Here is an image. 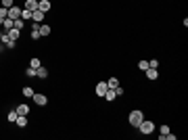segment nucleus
I'll return each instance as SVG.
<instances>
[{"label": "nucleus", "instance_id": "19", "mask_svg": "<svg viewBox=\"0 0 188 140\" xmlns=\"http://www.w3.org/2000/svg\"><path fill=\"white\" fill-rule=\"evenodd\" d=\"M40 65H42V63H40V59H38V57H34L32 61H29V67H34V69H38Z\"/></svg>", "mask_w": 188, "mask_h": 140}, {"label": "nucleus", "instance_id": "21", "mask_svg": "<svg viewBox=\"0 0 188 140\" xmlns=\"http://www.w3.org/2000/svg\"><path fill=\"white\" fill-rule=\"evenodd\" d=\"M23 25H25V21L21 19V17H19V19H15V27H17V29H23Z\"/></svg>", "mask_w": 188, "mask_h": 140}, {"label": "nucleus", "instance_id": "8", "mask_svg": "<svg viewBox=\"0 0 188 140\" xmlns=\"http://www.w3.org/2000/svg\"><path fill=\"white\" fill-rule=\"evenodd\" d=\"M23 9H25V11H32V13H34L36 9H38V0H25Z\"/></svg>", "mask_w": 188, "mask_h": 140}, {"label": "nucleus", "instance_id": "1", "mask_svg": "<svg viewBox=\"0 0 188 140\" xmlns=\"http://www.w3.org/2000/svg\"><path fill=\"white\" fill-rule=\"evenodd\" d=\"M144 119V113H142L140 109H136V111H132L128 117V121H130V126H134V128H138L140 126V121Z\"/></svg>", "mask_w": 188, "mask_h": 140}, {"label": "nucleus", "instance_id": "2", "mask_svg": "<svg viewBox=\"0 0 188 140\" xmlns=\"http://www.w3.org/2000/svg\"><path fill=\"white\" fill-rule=\"evenodd\" d=\"M138 130H140V134H153L155 123L151 121V119H142V121H140V126H138Z\"/></svg>", "mask_w": 188, "mask_h": 140}, {"label": "nucleus", "instance_id": "25", "mask_svg": "<svg viewBox=\"0 0 188 140\" xmlns=\"http://www.w3.org/2000/svg\"><path fill=\"white\" fill-rule=\"evenodd\" d=\"M6 119H9V121H13V123H15V121H17V111H11V113H9V117H6Z\"/></svg>", "mask_w": 188, "mask_h": 140}, {"label": "nucleus", "instance_id": "20", "mask_svg": "<svg viewBox=\"0 0 188 140\" xmlns=\"http://www.w3.org/2000/svg\"><path fill=\"white\" fill-rule=\"evenodd\" d=\"M107 86H109V88H117V86H119V80H117V78H111V80L107 82Z\"/></svg>", "mask_w": 188, "mask_h": 140}, {"label": "nucleus", "instance_id": "24", "mask_svg": "<svg viewBox=\"0 0 188 140\" xmlns=\"http://www.w3.org/2000/svg\"><path fill=\"white\" fill-rule=\"evenodd\" d=\"M25 75H27V78H34V75H36V69H34V67H27V69H25Z\"/></svg>", "mask_w": 188, "mask_h": 140}, {"label": "nucleus", "instance_id": "27", "mask_svg": "<svg viewBox=\"0 0 188 140\" xmlns=\"http://www.w3.org/2000/svg\"><path fill=\"white\" fill-rule=\"evenodd\" d=\"M113 90H115V96H123V92H126V90H123L121 86H117V88H113Z\"/></svg>", "mask_w": 188, "mask_h": 140}, {"label": "nucleus", "instance_id": "9", "mask_svg": "<svg viewBox=\"0 0 188 140\" xmlns=\"http://www.w3.org/2000/svg\"><path fill=\"white\" fill-rule=\"evenodd\" d=\"M38 9L42 13H48L50 11V0H38Z\"/></svg>", "mask_w": 188, "mask_h": 140}, {"label": "nucleus", "instance_id": "11", "mask_svg": "<svg viewBox=\"0 0 188 140\" xmlns=\"http://www.w3.org/2000/svg\"><path fill=\"white\" fill-rule=\"evenodd\" d=\"M144 73H146V80H149V82H153V80H157V78H159L157 69H153V67H149V69L144 71Z\"/></svg>", "mask_w": 188, "mask_h": 140}, {"label": "nucleus", "instance_id": "16", "mask_svg": "<svg viewBox=\"0 0 188 140\" xmlns=\"http://www.w3.org/2000/svg\"><path fill=\"white\" fill-rule=\"evenodd\" d=\"M40 36H50V25L40 23Z\"/></svg>", "mask_w": 188, "mask_h": 140}, {"label": "nucleus", "instance_id": "4", "mask_svg": "<svg viewBox=\"0 0 188 140\" xmlns=\"http://www.w3.org/2000/svg\"><path fill=\"white\" fill-rule=\"evenodd\" d=\"M9 17H11V19H19V17H21V6H17V4L9 6Z\"/></svg>", "mask_w": 188, "mask_h": 140}, {"label": "nucleus", "instance_id": "3", "mask_svg": "<svg viewBox=\"0 0 188 140\" xmlns=\"http://www.w3.org/2000/svg\"><path fill=\"white\" fill-rule=\"evenodd\" d=\"M0 42H2V44H6V48H15V40H13L6 32H4V34H0Z\"/></svg>", "mask_w": 188, "mask_h": 140}, {"label": "nucleus", "instance_id": "18", "mask_svg": "<svg viewBox=\"0 0 188 140\" xmlns=\"http://www.w3.org/2000/svg\"><path fill=\"white\" fill-rule=\"evenodd\" d=\"M21 19H23V21H32V11H25V9H21Z\"/></svg>", "mask_w": 188, "mask_h": 140}, {"label": "nucleus", "instance_id": "13", "mask_svg": "<svg viewBox=\"0 0 188 140\" xmlns=\"http://www.w3.org/2000/svg\"><path fill=\"white\" fill-rule=\"evenodd\" d=\"M6 34L11 36L13 40H15V42H17V40H19V36H21V29H17V27H13V29H9V32H6Z\"/></svg>", "mask_w": 188, "mask_h": 140}, {"label": "nucleus", "instance_id": "7", "mask_svg": "<svg viewBox=\"0 0 188 140\" xmlns=\"http://www.w3.org/2000/svg\"><path fill=\"white\" fill-rule=\"evenodd\" d=\"M107 90H109V86H107V82H98V84H96V94H98L100 98L105 96V92H107Z\"/></svg>", "mask_w": 188, "mask_h": 140}, {"label": "nucleus", "instance_id": "26", "mask_svg": "<svg viewBox=\"0 0 188 140\" xmlns=\"http://www.w3.org/2000/svg\"><path fill=\"white\" fill-rule=\"evenodd\" d=\"M0 2H2V6H4V9H9V6L15 4V0H0Z\"/></svg>", "mask_w": 188, "mask_h": 140}, {"label": "nucleus", "instance_id": "28", "mask_svg": "<svg viewBox=\"0 0 188 140\" xmlns=\"http://www.w3.org/2000/svg\"><path fill=\"white\" fill-rule=\"evenodd\" d=\"M149 67H153V69H157V67H159V61H157V59H153V61H149Z\"/></svg>", "mask_w": 188, "mask_h": 140}, {"label": "nucleus", "instance_id": "10", "mask_svg": "<svg viewBox=\"0 0 188 140\" xmlns=\"http://www.w3.org/2000/svg\"><path fill=\"white\" fill-rule=\"evenodd\" d=\"M36 78H40V80H46V78H48V69L40 65V67L36 69Z\"/></svg>", "mask_w": 188, "mask_h": 140}, {"label": "nucleus", "instance_id": "23", "mask_svg": "<svg viewBox=\"0 0 188 140\" xmlns=\"http://www.w3.org/2000/svg\"><path fill=\"white\" fill-rule=\"evenodd\" d=\"M29 34H32V40H40V38H42V36H40V29H32Z\"/></svg>", "mask_w": 188, "mask_h": 140}, {"label": "nucleus", "instance_id": "22", "mask_svg": "<svg viewBox=\"0 0 188 140\" xmlns=\"http://www.w3.org/2000/svg\"><path fill=\"white\" fill-rule=\"evenodd\" d=\"M138 69L146 71V69H149V61H140V63H138Z\"/></svg>", "mask_w": 188, "mask_h": 140}, {"label": "nucleus", "instance_id": "15", "mask_svg": "<svg viewBox=\"0 0 188 140\" xmlns=\"http://www.w3.org/2000/svg\"><path fill=\"white\" fill-rule=\"evenodd\" d=\"M15 123H17L19 128H25V126H27V117L25 115H17V121H15Z\"/></svg>", "mask_w": 188, "mask_h": 140}, {"label": "nucleus", "instance_id": "6", "mask_svg": "<svg viewBox=\"0 0 188 140\" xmlns=\"http://www.w3.org/2000/svg\"><path fill=\"white\" fill-rule=\"evenodd\" d=\"M44 15H46V13H42L40 9H36V11L32 13V21H36V23H42V21H44Z\"/></svg>", "mask_w": 188, "mask_h": 140}, {"label": "nucleus", "instance_id": "5", "mask_svg": "<svg viewBox=\"0 0 188 140\" xmlns=\"http://www.w3.org/2000/svg\"><path fill=\"white\" fill-rule=\"evenodd\" d=\"M32 98H34V103H36L38 107H44V105L48 103L46 96H44V94H38V92H34V96H32Z\"/></svg>", "mask_w": 188, "mask_h": 140}, {"label": "nucleus", "instance_id": "29", "mask_svg": "<svg viewBox=\"0 0 188 140\" xmlns=\"http://www.w3.org/2000/svg\"><path fill=\"white\" fill-rule=\"evenodd\" d=\"M165 138H167V140H176V134H169V132H167V134H165Z\"/></svg>", "mask_w": 188, "mask_h": 140}, {"label": "nucleus", "instance_id": "14", "mask_svg": "<svg viewBox=\"0 0 188 140\" xmlns=\"http://www.w3.org/2000/svg\"><path fill=\"white\" fill-rule=\"evenodd\" d=\"M29 113V107L25 105V103H21V105L17 107V115H27Z\"/></svg>", "mask_w": 188, "mask_h": 140}, {"label": "nucleus", "instance_id": "17", "mask_svg": "<svg viewBox=\"0 0 188 140\" xmlns=\"http://www.w3.org/2000/svg\"><path fill=\"white\" fill-rule=\"evenodd\" d=\"M21 92H23V96L25 98H32V96H34V88H29V86H25L23 90H21Z\"/></svg>", "mask_w": 188, "mask_h": 140}, {"label": "nucleus", "instance_id": "12", "mask_svg": "<svg viewBox=\"0 0 188 140\" xmlns=\"http://www.w3.org/2000/svg\"><path fill=\"white\" fill-rule=\"evenodd\" d=\"M2 27H4V32H9V29H13V27H15V19H11V17H6V19L2 21Z\"/></svg>", "mask_w": 188, "mask_h": 140}]
</instances>
